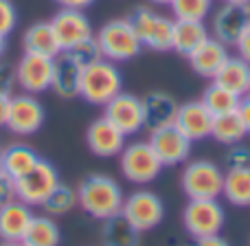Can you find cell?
Instances as JSON below:
<instances>
[{
    "label": "cell",
    "instance_id": "ffe728a7",
    "mask_svg": "<svg viewBox=\"0 0 250 246\" xmlns=\"http://www.w3.org/2000/svg\"><path fill=\"white\" fill-rule=\"evenodd\" d=\"M229 55H230L229 46L211 35V38L204 40L187 60H189L195 75H200V77H204V79H213L217 75V70L222 68V64L229 60Z\"/></svg>",
    "mask_w": 250,
    "mask_h": 246
},
{
    "label": "cell",
    "instance_id": "7402d4cb",
    "mask_svg": "<svg viewBox=\"0 0 250 246\" xmlns=\"http://www.w3.org/2000/svg\"><path fill=\"white\" fill-rule=\"evenodd\" d=\"M22 48H24V53H35V55H46V57L60 55L62 46L55 31H53L51 20L31 24L22 35Z\"/></svg>",
    "mask_w": 250,
    "mask_h": 246
},
{
    "label": "cell",
    "instance_id": "e0dca14e",
    "mask_svg": "<svg viewBox=\"0 0 250 246\" xmlns=\"http://www.w3.org/2000/svg\"><path fill=\"white\" fill-rule=\"evenodd\" d=\"M213 119L215 117L202 104V99H195V101H187V104H182L178 108L176 125L191 141H204V138H211Z\"/></svg>",
    "mask_w": 250,
    "mask_h": 246
},
{
    "label": "cell",
    "instance_id": "f6af8a7d",
    "mask_svg": "<svg viewBox=\"0 0 250 246\" xmlns=\"http://www.w3.org/2000/svg\"><path fill=\"white\" fill-rule=\"evenodd\" d=\"M154 4H171V0H151Z\"/></svg>",
    "mask_w": 250,
    "mask_h": 246
},
{
    "label": "cell",
    "instance_id": "ba28073f",
    "mask_svg": "<svg viewBox=\"0 0 250 246\" xmlns=\"http://www.w3.org/2000/svg\"><path fill=\"white\" fill-rule=\"evenodd\" d=\"M226 222V211L217 198L208 200H189L182 211V224L191 238H207L222 231Z\"/></svg>",
    "mask_w": 250,
    "mask_h": 246
},
{
    "label": "cell",
    "instance_id": "603a6c76",
    "mask_svg": "<svg viewBox=\"0 0 250 246\" xmlns=\"http://www.w3.org/2000/svg\"><path fill=\"white\" fill-rule=\"evenodd\" d=\"M208 38H211V31L204 24V20H176L171 51H176L182 57H189Z\"/></svg>",
    "mask_w": 250,
    "mask_h": 246
},
{
    "label": "cell",
    "instance_id": "d590c367",
    "mask_svg": "<svg viewBox=\"0 0 250 246\" xmlns=\"http://www.w3.org/2000/svg\"><path fill=\"white\" fill-rule=\"evenodd\" d=\"M16 198V180L9 174L0 172V207H4L7 202H11Z\"/></svg>",
    "mask_w": 250,
    "mask_h": 246
},
{
    "label": "cell",
    "instance_id": "8992f818",
    "mask_svg": "<svg viewBox=\"0 0 250 246\" xmlns=\"http://www.w3.org/2000/svg\"><path fill=\"white\" fill-rule=\"evenodd\" d=\"M119 165H121V174L134 185L154 182L165 167L149 141H134L129 145L125 143L119 154Z\"/></svg>",
    "mask_w": 250,
    "mask_h": 246
},
{
    "label": "cell",
    "instance_id": "836d02e7",
    "mask_svg": "<svg viewBox=\"0 0 250 246\" xmlns=\"http://www.w3.org/2000/svg\"><path fill=\"white\" fill-rule=\"evenodd\" d=\"M18 26V9L11 0H0V35H11Z\"/></svg>",
    "mask_w": 250,
    "mask_h": 246
},
{
    "label": "cell",
    "instance_id": "d4e9b609",
    "mask_svg": "<svg viewBox=\"0 0 250 246\" xmlns=\"http://www.w3.org/2000/svg\"><path fill=\"white\" fill-rule=\"evenodd\" d=\"M38 160L40 154L33 147L24 145V143H13L2 150V172L9 174L13 180H18L26 172H31L38 165Z\"/></svg>",
    "mask_w": 250,
    "mask_h": 246
},
{
    "label": "cell",
    "instance_id": "ee69618b",
    "mask_svg": "<svg viewBox=\"0 0 250 246\" xmlns=\"http://www.w3.org/2000/svg\"><path fill=\"white\" fill-rule=\"evenodd\" d=\"M224 2H233V4H250V0H224Z\"/></svg>",
    "mask_w": 250,
    "mask_h": 246
},
{
    "label": "cell",
    "instance_id": "60d3db41",
    "mask_svg": "<svg viewBox=\"0 0 250 246\" xmlns=\"http://www.w3.org/2000/svg\"><path fill=\"white\" fill-rule=\"evenodd\" d=\"M55 2L66 9H88L90 4H95V0H55Z\"/></svg>",
    "mask_w": 250,
    "mask_h": 246
},
{
    "label": "cell",
    "instance_id": "bcb514c9",
    "mask_svg": "<svg viewBox=\"0 0 250 246\" xmlns=\"http://www.w3.org/2000/svg\"><path fill=\"white\" fill-rule=\"evenodd\" d=\"M0 246H22V244H18V242H2Z\"/></svg>",
    "mask_w": 250,
    "mask_h": 246
},
{
    "label": "cell",
    "instance_id": "7dc6e473",
    "mask_svg": "<svg viewBox=\"0 0 250 246\" xmlns=\"http://www.w3.org/2000/svg\"><path fill=\"white\" fill-rule=\"evenodd\" d=\"M0 172H2V150H0Z\"/></svg>",
    "mask_w": 250,
    "mask_h": 246
},
{
    "label": "cell",
    "instance_id": "484cf974",
    "mask_svg": "<svg viewBox=\"0 0 250 246\" xmlns=\"http://www.w3.org/2000/svg\"><path fill=\"white\" fill-rule=\"evenodd\" d=\"M101 222H104L101 224V244L104 246H138L141 242V231L134 229L121 213Z\"/></svg>",
    "mask_w": 250,
    "mask_h": 246
},
{
    "label": "cell",
    "instance_id": "d6986e66",
    "mask_svg": "<svg viewBox=\"0 0 250 246\" xmlns=\"http://www.w3.org/2000/svg\"><path fill=\"white\" fill-rule=\"evenodd\" d=\"M141 99H143V112H145V130L154 132L158 128L176 123V114L180 104L173 99V95H169L165 90H151Z\"/></svg>",
    "mask_w": 250,
    "mask_h": 246
},
{
    "label": "cell",
    "instance_id": "52a82bcc",
    "mask_svg": "<svg viewBox=\"0 0 250 246\" xmlns=\"http://www.w3.org/2000/svg\"><path fill=\"white\" fill-rule=\"evenodd\" d=\"M60 182V172L55 165L46 158H40L31 172H26L24 176L16 180V196L29 207H42V202Z\"/></svg>",
    "mask_w": 250,
    "mask_h": 246
},
{
    "label": "cell",
    "instance_id": "1f68e13d",
    "mask_svg": "<svg viewBox=\"0 0 250 246\" xmlns=\"http://www.w3.org/2000/svg\"><path fill=\"white\" fill-rule=\"evenodd\" d=\"M169 7L176 20H204L211 16L213 0H171Z\"/></svg>",
    "mask_w": 250,
    "mask_h": 246
},
{
    "label": "cell",
    "instance_id": "9a60e30c",
    "mask_svg": "<svg viewBox=\"0 0 250 246\" xmlns=\"http://www.w3.org/2000/svg\"><path fill=\"white\" fill-rule=\"evenodd\" d=\"M51 24H53V31H55L57 40H60L62 51H68L75 44H79L95 35L92 24H90V20H88V16L83 13V9L62 7L60 11L51 18Z\"/></svg>",
    "mask_w": 250,
    "mask_h": 246
},
{
    "label": "cell",
    "instance_id": "4fadbf2b",
    "mask_svg": "<svg viewBox=\"0 0 250 246\" xmlns=\"http://www.w3.org/2000/svg\"><path fill=\"white\" fill-rule=\"evenodd\" d=\"M149 145L154 147L165 167H173V165H182L189 158L193 141L176 123H171L149 132Z\"/></svg>",
    "mask_w": 250,
    "mask_h": 246
},
{
    "label": "cell",
    "instance_id": "cb8c5ba5",
    "mask_svg": "<svg viewBox=\"0 0 250 246\" xmlns=\"http://www.w3.org/2000/svg\"><path fill=\"white\" fill-rule=\"evenodd\" d=\"M211 82L229 88L239 97H246L250 90V64L239 55H229V60L222 64V68Z\"/></svg>",
    "mask_w": 250,
    "mask_h": 246
},
{
    "label": "cell",
    "instance_id": "6da1fadb",
    "mask_svg": "<svg viewBox=\"0 0 250 246\" xmlns=\"http://www.w3.org/2000/svg\"><path fill=\"white\" fill-rule=\"evenodd\" d=\"M79 207L92 216L95 220H108V218L121 213L125 194L117 180L108 174H90L77 187Z\"/></svg>",
    "mask_w": 250,
    "mask_h": 246
},
{
    "label": "cell",
    "instance_id": "2e32d148",
    "mask_svg": "<svg viewBox=\"0 0 250 246\" xmlns=\"http://www.w3.org/2000/svg\"><path fill=\"white\" fill-rule=\"evenodd\" d=\"M125 134L117 128L112 121H108L105 117L95 119L86 130V143L88 150L99 158H112L119 156L125 147Z\"/></svg>",
    "mask_w": 250,
    "mask_h": 246
},
{
    "label": "cell",
    "instance_id": "d6a6232c",
    "mask_svg": "<svg viewBox=\"0 0 250 246\" xmlns=\"http://www.w3.org/2000/svg\"><path fill=\"white\" fill-rule=\"evenodd\" d=\"M68 53L82 66H88V64H92V62H97V60H101V57H104V55H101L99 44H97V40H95V35H92V38H88V40H83V42H79V44H75L73 48H68Z\"/></svg>",
    "mask_w": 250,
    "mask_h": 246
},
{
    "label": "cell",
    "instance_id": "277c9868",
    "mask_svg": "<svg viewBox=\"0 0 250 246\" xmlns=\"http://www.w3.org/2000/svg\"><path fill=\"white\" fill-rule=\"evenodd\" d=\"M127 20H129V24L134 26L138 40L143 42V46L151 48V51H156V53L171 51L173 24H176V20L154 11V9L147 7V4L136 7L129 13Z\"/></svg>",
    "mask_w": 250,
    "mask_h": 246
},
{
    "label": "cell",
    "instance_id": "7c38bea8",
    "mask_svg": "<svg viewBox=\"0 0 250 246\" xmlns=\"http://www.w3.org/2000/svg\"><path fill=\"white\" fill-rule=\"evenodd\" d=\"M104 117L112 121L125 136L138 134L145 130V112H143V99L132 92L121 90L117 97L104 106Z\"/></svg>",
    "mask_w": 250,
    "mask_h": 246
},
{
    "label": "cell",
    "instance_id": "f1b7e54d",
    "mask_svg": "<svg viewBox=\"0 0 250 246\" xmlns=\"http://www.w3.org/2000/svg\"><path fill=\"white\" fill-rule=\"evenodd\" d=\"M248 136L246 128H244L242 117L235 112H226V114H217L213 119V130H211V138L220 141L222 145H235V143H242Z\"/></svg>",
    "mask_w": 250,
    "mask_h": 246
},
{
    "label": "cell",
    "instance_id": "4dcf8cb0",
    "mask_svg": "<svg viewBox=\"0 0 250 246\" xmlns=\"http://www.w3.org/2000/svg\"><path fill=\"white\" fill-rule=\"evenodd\" d=\"M77 204H79L77 189L60 182V185L51 191V196L42 202V209L46 211V216H66V213L73 211Z\"/></svg>",
    "mask_w": 250,
    "mask_h": 246
},
{
    "label": "cell",
    "instance_id": "5b68a950",
    "mask_svg": "<svg viewBox=\"0 0 250 246\" xmlns=\"http://www.w3.org/2000/svg\"><path fill=\"white\" fill-rule=\"evenodd\" d=\"M180 187L189 200L220 198L224 187V172L217 163L207 158L189 160L182 169Z\"/></svg>",
    "mask_w": 250,
    "mask_h": 246
},
{
    "label": "cell",
    "instance_id": "e575fe53",
    "mask_svg": "<svg viewBox=\"0 0 250 246\" xmlns=\"http://www.w3.org/2000/svg\"><path fill=\"white\" fill-rule=\"evenodd\" d=\"M230 150L226 152V163L229 167H250V147L244 143L229 145Z\"/></svg>",
    "mask_w": 250,
    "mask_h": 246
},
{
    "label": "cell",
    "instance_id": "4316f807",
    "mask_svg": "<svg viewBox=\"0 0 250 246\" xmlns=\"http://www.w3.org/2000/svg\"><path fill=\"white\" fill-rule=\"evenodd\" d=\"M222 196L233 207H250V167H229L224 172Z\"/></svg>",
    "mask_w": 250,
    "mask_h": 246
},
{
    "label": "cell",
    "instance_id": "f546056e",
    "mask_svg": "<svg viewBox=\"0 0 250 246\" xmlns=\"http://www.w3.org/2000/svg\"><path fill=\"white\" fill-rule=\"evenodd\" d=\"M200 99H202V104L211 110L213 117H217V114L235 112V110L239 108L242 97L235 95V92H230L229 88L220 86V84L211 82L207 88H204V92H202V97H200Z\"/></svg>",
    "mask_w": 250,
    "mask_h": 246
},
{
    "label": "cell",
    "instance_id": "7a4b0ae2",
    "mask_svg": "<svg viewBox=\"0 0 250 246\" xmlns=\"http://www.w3.org/2000/svg\"><path fill=\"white\" fill-rule=\"evenodd\" d=\"M123 90V75L114 62L101 60L83 66L82 82H79V97L90 106H105L112 97Z\"/></svg>",
    "mask_w": 250,
    "mask_h": 246
},
{
    "label": "cell",
    "instance_id": "8fae6325",
    "mask_svg": "<svg viewBox=\"0 0 250 246\" xmlns=\"http://www.w3.org/2000/svg\"><path fill=\"white\" fill-rule=\"evenodd\" d=\"M53 64L55 57L35 55V53H22L16 64V84L24 92L40 95L44 90H51L53 86Z\"/></svg>",
    "mask_w": 250,
    "mask_h": 246
},
{
    "label": "cell",
    "instance_id": "ac0fdd59",
    "mask_svg": "<svg viewBox=\"0 0 250 246\" xmlns=\"http://www.w3.org/2000/svg\"><path fill=\"white\" fill-rule=\"evenodd\" d=\"M83 66L70 55L68 51H62L53 64V86L51 90L62 99H75L79 97V82H82Z\"/></svg>",
    "mask_w": 250,
    "mask_h": 246
},
{
    "label": "cell",
    "instance_id": "30bf717a",
    "mask_svg": "<svg viewBox=\"0 0 250 246\" xmlns=\"http://www.w3.org/2000/svg\"><path fill=\"white\" fill-rule=\"evenodd\" d=\"M46 121V110H44L42 101L31 92H22V95H11L9 99V117L7 128L18 136H31L38 130H42Z\"/></svg>",
    "mask_w": 250,
    "mask_h": 246
},
{
    "label": "cell",
    "instance_id": "8d00e7d4",
    "mask_svg": "<svg viewBox=\"0 0 250 246\" xmlns=\"http://www.w3.org/2000/svg\"><path fill=\"white\" fill-rule=\"evenodd\" d=\"M13 84H16V70L9 64L0 62V95H11Z\"/></svg>",
    "mask_w": 250,
    "mask_h": 246
},
{
    "label": "cell",
    "instance_id": "74e56055",
    "mask_svg": "<svg viewBox=\"0 0 250 246\" xmlns=\"http://www.w3.org/2000/svg\"><path fill=\"white\" fill-rule=\"evenodd\" d=\"M235 48H237V55L242 57V60H246L248 64H250V24L246 26V31L239 35V40H237V44H235Z\"/></svg>",
    "mask_w": 250,
    "mask_h": 246
},
{
    "label": "cell",
    "instance_id": "9c48e42d",
    "mask_svg": "<svg viewBox=\"0 0 250 246\" xmlns=\"http://www.w3.org/2000/svg\"><path fill=\"white\" fill-rule=\"evenodd\" d=\"M121 216L134 229L151 231L165 220V202L149 189H138L123 200Z\"/></svg>",
    "mask_w": 250,
    "mask_h": 246
},
{
    "label": "cell",
    "instance_id": "b9f144b4",
    "mask_svg": "<svg viewBox=\"0 0 250 246\" xmlns=\"http://www.w3.org/2000/svg\"><path fill=\"white\" fill-rule=\"evenodd\" d=\"M9 99H11V95H0V128H7Z\"/></svg>",
    "mask_w": 250,
    "mask_h": 246
},
{
    "label": "cell",
    "instance_id": "5bb4252c",
    "mask_svg": "<svg viewBox=\"0 0 250 246\" xmlns=\"http://www.w3.org/2000/svg\"><path fill=\"white\" fill-rule=\"evenodd\" d=\"M250 24V4L224 2L211 18V33L226 46H235L239 35Z\"/></svg>",
    "mask_w": 250,
    "mask_h": 246
},
{
    "label": "cell",
    "instance_id": "f35d334b",
    "mask_svg": "<svg viewBox=\"0 0 250 246\" xmlns=\"http://www.w3.org/2000/svg\"><path fill=\"white\" fill-rule=\"evenodd\" d=\"M237 114L242 117L244 128H246V132L250 134V95L242 97V101H239V108H237Z\"/></svg>",
    "mask_w": 250,
    "mask_h": 246
},
{
    "label": "cell",
    "instance_id": "44dd1931",
    "mask_svg": "<svg viewBox=\"0 0 250 246\" xmlns=\"http://www.w3.org/2000/svg\"><path fill=\"white\" fill-rule=\"evenodd\" d=\"M31 220H33V207L18 198L7 202L4 207H0V240L20 244Z\"/></svg>",
    "mask_w": 250,
    "mask_h": 246
},
{
    "label": "cell",
    "instance_id": "3957f363",
    "mask_svg": "<svg viewBox=\"0 0 250 246\" xmlns=\"http://www.w3.org/2000/svg\"><path fill=\"white\" fill-rule=\"evenodd\" d=\"M97 44L101 48V55L105 60L114 62H129L143 51V42L138 40L134 26L127 18H114L108 20L95 35Z\"/></svg>",
    "mask_w": 250,
    "mask_h": 246
},
{
    "label": "cell",
    "instance_id": "ab89813d",
    "mask_svg": "<svg viewBox=\"0 0 250 246\" xmlns=\"http://www.w3.org/2000/svg\"><path fill=\"white\" fill-rule=\"evenodd\" d=\"M193 246H230V244L220 233H215V235H207V238H198Z\"/></svg>",
    "mask_w": 250,
    "mask_h": 246
},
{
    "label": "cell",
    "instance_id": "7bdbcfd3",
    "mask_svg": "<svg viewBox=\"0 0 250 246\" xmlns=\"http://www.w3.org/2000/svg\"><path fill=\"white\" fill-rule=\"evenodd\" d=\"M4 53H7V35H0V60Z\"/></svg>",
    "mask_w": 250,
    "mask_h": 246
},
{
    "label": "cell",
    "instance_id": "83f0119b",
    "mask_svg": "<svg viewBox=\"0 0 250 246\" xmlns=\"http://www.w3.org/2000/svg\"><path fill=\"white\" fill-rule=\"evenodd\" d=\"M62 233L53 216H33L29 229H26L22 246H60Z\"/></svg>",
    "mask_w": 250,
    "mask_h": 246
},
{
    "label": "cell",
    "instance_id": "c3c4849f",
    "mask_svg": "<svg viewBox=\"0 0 250 246\" xmlns=\"http://www.w3.org/2000/svg\"><path fill=\"white\" fill-rule=\"evenodd\" d=\"M248 95H250V90H248Z\"/></svg>",
    "mask_w": 250,
    "mask_h": 246
}]
</instances>
